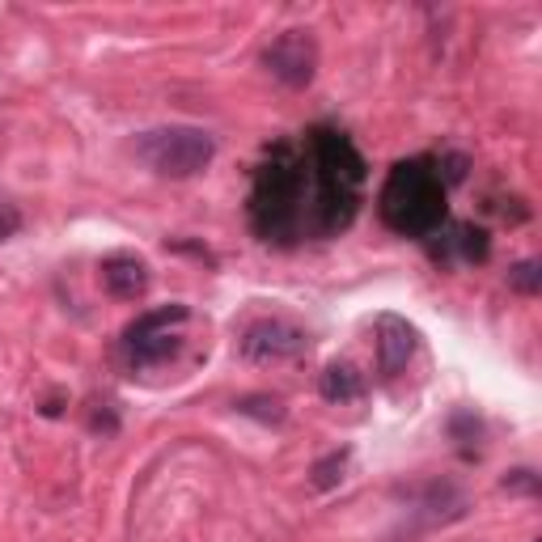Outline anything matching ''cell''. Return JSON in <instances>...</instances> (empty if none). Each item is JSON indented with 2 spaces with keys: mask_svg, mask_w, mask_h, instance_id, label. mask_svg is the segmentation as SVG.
<instances>
[{
  "mask_svg": "<svg viewBox=\"0 0 542 542\" xmlns=\"http://www.w3.org/2000/svg\"><path fill=\"white\" fill-rule=\"evenodd\" d=\"M365 200V157L335 128L280 140L255 170L250 225L263 242L293 246L343 233Z\"/></svg>",
  "mask_w": 542,
  "mask_h": 542,
  "instance_id": "cell-1",
  "label": "cell"
},
{
  "mask_svg": "<svg viewBox=\"0 0 542 542\" xmlns=\"http://www.w3.org/2000/svg\"><path fill=\"white\" fill-rule=\"evenodd\" d=\"M377 212L399 238H432L445 225V183L437 166L428 157L399 161L382 183Z\"/></svg>",
  "mask_w": 542,
  "mask_h": 542,
  "instance_id": "cell-2",
  "label": "cell"
},
{
  "mask_svg": "<svg viewBox=\"0 0 542 542\" xmlns=\"http://www.w3.org/2000/svg\"><path fill=\"white\" fill-rule=\"evenodd\" d=\"M136 157L161 178H195L200 170L212 166L216 157V140L204 128H153L136 136Z\"/></svg>",
  "mask_w": 542,
  "mask_h": 542,
  "instance_id": "cell-3",
  "label": "cell"
},
{
  "mask_svg": "<svg viewBox=\"0 0 542 542\" xmlns=\"http://www.w3.org/2000/svg\"><path fill=\"white\" fill-rule=\"evenodd\" d=\"M263 68L288 89H305L318 72V43L310 30H284L263 47Z\"/></svg>",
  "mask_w": 542,
  "mask_h": 542,
  "instance_id": "cell-4",
  "label": "cell"
},
{
  "mask_svg": "<svg viewBox=\"0 0 542 542\" xmlns=\"http://www.w3.org/2000/svg\"><path fill=\"white\" fill-rule=\"evenodd\" d=\"M301 352H310V335L284 318H259V322H250L242 335V356L263 360V365L267 360H293Z\"/></svg>",
  "mask_w": 542,
  "mask_h": 542,
  "instance_id": "cell-5",
  "label": "cell"
},
{
  "mask_svg": "<svg viewBox=\"0 0 542 542\" xmlns=\"http://www.w3.org/2000/svg\"><path fill=\"white\" fill-rule=\"evenodd\" d=\"M98 280L115 301H140L144 293H149V284H153V271L140 255L119 250V255H106L98 263Z\"/></svg>",
  "mask_w": 542,
  "mask_h": 542,
  "instance_id": "cell-6",
  "label": "cell"
},
{
  "mask_svg": "<svg viewBox=\"0 0 542 542\" xmlns=\"http://www.w3.org/2000/svg\"><path fill=\"white\" fill-rule=\"evenodd\" d=\"M373 335H377V369H382L386 377L403 373L407 360L415 356V343H420L415 327L399 314H382L373 322Z\"/></svg>",
  "mask_w": 542,
  "mask_h": 542,
  "instance_id": "cell-7",
  "label": "cell"
},
{
  "mask_svg": "<svg viewBox=\"0 0 542 542\" xmlns=\"http://www.w3.org/2000/svg\"><path fill=\"white\" fill-rule=\"evenodd\" d=\"M318 394L327 403H352L365 394V373H360L356 365H348V360H335V365L322 369L318 377Z\"/></svg>",
  "mask_w": 542,
  "mask_h": 542,
  "instance_id": "cell-8",
  "label": "cell"
},
{
  "mask_svg": "<svg viewBox=\"0 0 542 542\" xmlns=\"http://www.w3.org/2000/svg\"><path fill=\"white\" fill-rule=\"evenodd\" d=\"M123 348H128L132 369H153V365H166V360H174L178 348H183V339H178L174 331H166V335H140V339H128Z\"/></svg>",
  "mask_w": 542,
  "mask_h": 542,
  "instance_id": "cell-9",
  "label": "cell"
},
{
  "mask_svg": "<svg viewBox=\"0 0 542 542\" xmlns=\"http://www.w3.org/2000/svg\"><path fill=\"white\" fill-rule=\"evenodd\" d=\"M487 250H492V242H487V229H475V225H454L449 229V238L441 250H432V259H449L458 255L466 263H483Z\"/></svg>",
  "mask_w": 542,
  "mask_h": 542,
  "instance_id": "cell-10",
  "label": "cell"
},
{
  "mask_svg": "<svg viewBox=\"0 0 542 542\" xmlns=\"http://www.w3.org/2000/svg\"><path fill=\"white\" fill-rule=\"evenodd\" d=\"M187 318H191L187 305H157V310L140 314L132 327L123 331V343H128V339H140V335H166V331H174V327H183Z\"/></svg>",
  "mask_w": 542,
  "mask_h": 542,
  "instance_id": "cell-11",
  "label": "cell"
},
{
  "mask_svg": "<svg viewBox=\"0 0 542 542\" xmlns=\"http://www.w3.org/2000/svg\"><path fill=\"white\" fill-rule=\"evenodd\" d=\"M348 458H352V449L343 445V449H331L327 458H318L310 466V483L318 487V492H331V487L343 483V471H348Z\"/></svg>",
  "mask_w": 542,
  "mask_h": 542,
  "instance_id": "cell-12",
  "label": "cell"
},
{
  "mask_svg": "<svg viewBox=\"0 0 542 542\" xmlns=\"http://www.w3.org/2000/svg\"><path fill=\"white\" fill-rule=\"evenodd\" d=\"M242 415H250V420H263V424H284V403L271 399V394H246V399L233 403Z\"/></svg>",
  "mask_w": 542,
  "mask_h": 542,
  "instance_id": "cell-13",
  "label": "cell"
},
{
  "mask_svg": "<svg viewBox=\"0 0 542 542\" xmlns=\"http://www.w3.org/2000/svg\"><path fill=\"white\" fill-rule=\"evenodd\" d=\"M509 288L521 297H538L542 293V263L538 259H521L509 267Z\"/></svg>",
  "mask_w": 542,
  "mask_h": 542,
  "instance_id": "cell-14",
  "label": "cell"
},
{
  "mask_svg": "<svg viewBox=\"0 0 542 542\" xmlns=\"http://www.w3.org/2000/svg\"><path fill=\"white\" fill-rule=\"evenodd\" d=\"M479 432H483V424H479L475 411H454L449 415V437L454 441H475Z\"/></svg>",
  "mask_w": 542,
  "mask_h": 542,
  "instance_id": "cell-15",
  "label": "cell"
},
{
  "mask_svg": "<svg viewBox=\"0 0 542 542\" xmlns=\"http://www.w3.org/2000/svg\"><path fill=\"white\" fill-rule=\"evenodd\" d=\"M500 487L504 492H521V496H538L542 492V479L534 475V471H526V466H521V471H509L500 479Z\"/></svg>",
  "mask_w": 542,
  "mask_h": 542,
  "instance_id": "cell-16",
  "label": "cell"
},
{
  "mask_svg": "<svg viewBox=\"0 0 542 542\" xmlns=\"http://www.w3.org/2000/svg\"><path fill=\"white\" fill-rule=\"evenodd\" d=\"M26 225V216H22V208H17L13 200H0V242H9V238H17V229Z\"/></svg>",
  "mask_w": 542,
  "mask_h": 542,
  "instance_id": "cell-17",
  "label": "cell"
},
{
  "mask_svg": "<svg viewBox=\"0 0 542 542\" xmlns=\"http://www.w3.org/2000/svg\"><path fill=\"white\" fill-rule=\"evenodd\" d=\"M89 428H94V432H115V428H119V415H115L111 407H106V411H94V420H89Z\"/></svg>",
  "mask_w": 542,
  "mask_h": 542,
  "instance_id": "cell-18",
  "label": "cell"
},
{
  "mask_svg": "<svg viewBox=\"0 0 542 542\" xmlns=\"http://www.w3.org/2000/svg\"><path fill=\"white\" fill-rule=\"evenodd\" d=\"M534 542H542V538H534Z\"/></svg>",
  "mask_w": 542,
  "mask_h": 542,
  "instance_id": "cell-19",
  "label": "cell"
}]
</instances>
